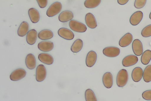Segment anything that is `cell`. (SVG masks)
I'll list each match as a JSON object with an SVG mask.
<instances>
[{
    "mask_svg": "<svg viewBox=\"0 0 151 101\" xmlns=\"http://www.w3.org/2000/svg\"><path fill=\"white\" fill-rule=\"evenodd\" d=\"M128 80V74L127 71L123 69L118 73L116 77V83L117 86L122 87L125 86Z\"/></svg>",
    "mask_w": 151,
    "mask_h": 101,
    "instance_id": "6da1fadb",
    "label": "cell"
},
{
    "mask_svg": "<svg viewBox=\"0 0 151 101\" xmlns=\"http://www.w3.org/2000/svg\"><path fill=\"white\" fill-rule=\"evenodd\" d=\"M69 25L72 30L77 32H84L87 29L86 26L84 24L73 20L70 21Z\"/></svg>",
    "mask_w": 151,
    "mask_h": 101,
    "instance_id": "7a4b0ae2",
    "label": "cell"
},
{
    "mask_svg": "<svg viewBox=\"0 0 151 101\" xmlns=\"http://www.w3.org/2000/svg\"><path fill=\"white\" fill-rule=\"evenodd\" d=\"M62 9L61 3L56 1L52 4L49 7L46 12V15L49 17H52L59 13Z\"/></svg>",
    "mask_w": 151,
    "mask_h": 101,
    "instance_id": "3957f363",
    "label": "cell"
},
{
    "mask_svg": "<svg viewBox=\"0 0 151 101\" xmlns=\"http://www.w3.org/2000/svg\"><path fill=\"white\" fill-rule=\"evenodd\" d=\"M47 71L45 66L42 64L39 65L36 71V79L38 82L43 81L45 78Z\"/></svg>",
    "mask_w": 151,
    "mask_h": 101,
    "instance_id": "277c9868",
    "label": "cell"
},
{
    "mask_svg": "<svg viewBox=\"0 0 151 101\" xmlns=\"http://www.w3.org/2000/svg\"><path fill=\"white\" fill-rule=\"evenodd\" d=\"M26 72L23 69L19 68L13 71L10 76L11 80L14 81H19L26 75Z\"/></svg>",
    "mask_w": 151,
    "mask_h": 101,
    "instance_id": "5b68a950",
    "label": "cell"
},
{
    "mask_svg": "<svg viewBox=\"0 0 151 101\" xmlns=\"http://www.w3.org/2000/svg\"><path fill=\"white\" fill-rule=\"evenodd\" d=\"M103 53L105 56L114 57L118 56L119 54L120 50L119 48L116 47H109L104 49Z\"/></svg>",
    "mask_w": 151,
    "mask_h": 101,
    "instance_id": "8992f818",
    "label": "cell"
},
{
    "mask_svg": "<svg viewBox=\"0 0 151 101\" xmlns=\"http://www.w3.org/2000/svg\"><path fill=\"white\" fill-rule=\"evenodd\" d=\"M58 33L60 37L66 40H71L74 37V35L73 32L66 28H60L58 31Z\"/></svg>",
    "mask_w": 151,
    "mask_h": 101,
    "instance_id": "52a82bcc",
    "label": "cell"
},
{
    "mask_svg": "<svg viewBox=\"0 0 151 101\" xmlns=\"http://www.w3.org/2000/svg\"><path fill=\"white\" fill-rule=\"evenodd\" d=\"M132 48L133 51L136 55L140 56L143 53V45L139 39H136L133 41Z\"/></svg>",
    "mask_w": 151,
    "mask_h": 101,
    "instance_id": "ba28073f",
    "label": "cell"
},
{
    "mask_svg": "<svg viewBox=\"0 0 151 101\" xmlns=\"http://www.w3.org/2000/svg\"><path fill=\"white\" fill-rule=\"evenodd\" d=\"M138 60V57L137 56L134 55H129L123 58L122 63L124 67H128L135 64Z\"/></svg>",
    "mask_w": 151,
    "mask_h": 101,
    "instance_id": "9c48e42d",
    "label": "cell"
},
{
    "mask_svg": "<svg viewBox=\"0 0 151 101\" xmlns=\"http://www.w3.org/2000/svg\"><path fill=\"white\" fill-rule=\"evenodd\" d=\"M97 58L96 53L93 50L89 51L87 54L86 57V63L88 67H91L95 63Z\"/></svg>",
    "mask_w": 151,
    "mask_h": 101,
    "instance_id": "30bf717a",
    "label": "cell"
},
{
    "mask_svg": "<svg viewBox=\"0 0 151 101\" xmlns=\"http://www.w3.org/2000/svg\"><path fill=\"white\" fill-rule=\"evenodd\" d=\"M143 17L142 12L140 11H137L131 16L129 19L130 23L132 25H137L141 21Z\"/></svg>",
    "mask_w": 151,
    "mask_h": 101,
    "instance_id": "8fae6325",
    "label": "cell"
},
{
    "mask_svg": "<svg viewBox=\"0 0 151 101\" xmlns=\"http://www.w3.org/2000/svg\"><path fill=\"white\" fill-rule=\"evenodd\" d=\"M38 49L44 52H49L52 49L54 44L52 42L49 41H43L39 42L38 44Z\"/></svg>",
    "mask_w": 151,
    "mask_h": 101,
    "instance_id": "7c38bea8",
    "label": "cell"
},
{
    "mask_svg": "<svg viewBox=\"0 0 151 101\" xmlns=\"http://www.w3.org/2000/svg\"><path fill=\"white\" fill-rule=\"evenodd\" d=\"M85 21L86 25L90 28L94 29L97 26V23L95 17L91 13H88L86 15Z\"/></svg>",
    "mask_w": 151,
    "mask_h": 101,
    "instance_id": "4fadbf2b",
    "label": "cell"
},
{
    "mask_svg": "<svg viewBox=\"0 0 151 101\" xmlns=\"http://www.w3.org/2000/svg\"><path fill=\"white\" fill-rule=\"evenodd\" d=\"M133 36L130 33H127L124 35L120 39L119 45L122 47H125L129 45L132 42Z\"/></svg>",
    "mask_w": 151,
    "mask_h": 101,
    "instance_id": "5bb4252c",
    "label": "cell"
},
{
    "mask_svg": "<svg viewBox=\"0 0 151 101\" xmlns=\"http://www.w3.org/2000/svg\"><path fill=\"white\" fill-rule=\"evenodd\" d=\"M102 82L104 86L107 88L111 87L113 84V78L110 72L105 73L102 77Z\"/></svg>",
    "mask_w": 151,
    "mask_h": 101,
    "instance_id": "9a60e30c",
    "label": "cell"
},
{
    "mask_svg": "<svg viewBox=\"0 0 151 101\" xmlns=\"http://www.w3.org/2000/svg\"><path fill=\"white\" fill-rule=\"evenodd\" d=\"M143 74L142 69L139 67L135 68L132 73V80L135 82H138L141 79Z\"/></svg>",
    "mask_w": 151,
    "mask_h": 101,
    "instance_id": "2e32d148",
    "label": "cell"
},
{
    "mask_svg": "<svg viewBox=\"0 0 151 101\" xmlns=\"http://www.w3.org/2000/svg\"><path fill=\"white\" fill-rule=\"evenodd\" d=\"M73 16L72 12L69 10H65L63 11L59 14L58 19L60 21L65 23L71 20Z\"/></svg>",
    "mask_w": 151,
    "mask_h": 101,
    "instance_id": "e0dca14e",
    "label": "cell"
},
{
    "mask_svg": "<svg viewBox=\"0 0 151 101\" xmlns=\"http://www.w3.org/2000/svg\"><path fill=\"white\" fill-rule=\"evenodd\" d=\"M38 59L42 62L48 65L52 64L54 61L52 57L49 54L41 53L38 56Z\"/></svg>",
    "mask_w": 151,
    "mask_h": 101,
    "instance_id": "ac0fdd59",
    "label": "cell"
},
{
    "mask_svg": "<svg viewBox=\"0 0 151 101\" xmlns=\"http://www.w3.org/2000/svg\"><path fill=\"white\" fill-rule=\"evenodd\" d=\"M37 36V33L34 29L30 30L27 34L26 40L27 43L31 45L34 44L36 42Z\"/></svg>",
    "mask_w": 151,
    "mask_h": 101,
    "instance_id": "d6986e66",
    "label": "cell"
},
{
    "mask_svg": "<svg viewBox=\"0 0 151 101\" xmlns=\"http://www.w3.org/2000/svg\"><path fill=\"white\" fill-rule=\"evenodd\" d=\"M25 64L29 69L32 70L35 68L36 65V60L33 54L30 53L27 55L25 58Z\"/></svg>",
    "mask_w": 151,
    "mask_h": 101,
    "instance_id": "ffe728a7",
    "label": "cell"
},
{
    "mask_svg": "<svg viewBox=\"0 0 151 101\" xmlns=\"http://www.w3.org/2000/svg\"><path fill=\"white\" fill-rule=\"evenodd\" d=\"M28 14L31 21L33 23H37L40 20V15L37 9L32 8L28 11Z\"/></svg>",
    "mask_w": 151,
    "mask_h": 101,
    "instance_id": "44dd1931",
    "label": "cell"
},
{
    "mask_svg": "<svg viewBox=\"0 0 151 101\" xmlns=\"http://www.w3.org/2000/svg\"><path fill=\"white\" fill-rule=\"evenodd\" d=\"M29 25L26 21L22 22L20 25L17 30V34L20 37L24 36L28 32Z\"/></svg>",
    "mask_w": 151,
    "mask_h": 101,
    "instance_id": "7402d4cb",
    "label": "cell"
},
{
    "mask_svg": "<svg viewBox=\"0 0 151 101\" xmlns=\"http://www.w3.org/2000/svg\"><path fill=\"white\" fill-rule=\"evenodd\" d=\"M53 36L52 31L49 29H44L40 31L38 33V38L42 40H47L51 39Z\"/></svg>",
    "mask_w": 151,
    "mask_h": 101,
    "instance_id": "603a6c76",
    "label": "cell"
},
{
    "mask_svg": "<svg viewBox=\"0 0 151 101\" xmlns=\"http://www.w3.org/2000/svg\"><path fill=\"white\" fill-rule=\"evenodd\" d=\"M83 45V43L81 39H78L73 43L71 48V51L73 53H77L82 49Z\"/></svg>",
    "mask_w": 151,
    "mask_h": 101,
    "instance_id": "cb8c5ba5",
    "label": "cell"
},
{
    "mask_svg": "<svg viewBox=\"0 0 151 101\" xmlns=\"http://www.w3.org/2000/svg\"><path fill=\"white\" fill-rule=\"evenodd\" d=\"M151 60V50L148 49L144 51L141 56V61L144 65H147Z\"/></svg>",
    "mask_w": 151,
    "mask_h": 101,
    "instance_id": "d4e9b609",
    "label": "cell"
},
{
    "mask_svg": "<svg viewBox=\"0 0 151 101\" xmlns=\"http://www.w3.org/2000/svg\"><path fill=\"white\" fill-rule=\"evenodd\" d=\"M143 78L147 83L151 81V65L147 66L143 72Z\"/></svg>",
    "mask_w": 151,
    "mask_h": 101,
    "instance_id": "484cf974",
    "label": "cell"
},
{
    "mask_svg": "<svg viewBox=\"0 0 151 101\" xmlns=\"http://www.w3.org/2000/svg\"><path fill=\"white\" fill-rule=\"evenodd\" d=\"M85 97L86 101H97L94 92L90 89L86 90Z\"/></svg>",
    "mask_w": 151,
    "mask_h": 101,
    "instance_id": "4316f807",
    "label": "cell"
},
{
    "mask_svg": "<svg viewBox=\"0 0 151 101\" xmlns=\"http://www.w3.org/2000/svg\"><path fill=\"white\" fill-rule=\"evenodd\" d=\"M101 1L100 0H86L84 2V5L88 8H93L98 6Z\"/></svg>",
    "mask_w": 151,
    "mask_h": 101,
    "instance_id": "83f0119b",
    "label": "cell"
},
{
    "mask_svg": "<svg viewBox=\"0 0 151 101\" xmlns=\"http://www.w3.org/2000/svg\"><path fill=\"white\" fill-rule=\"evenodd\" d=\"M142 36L144 37L151 36V24L147 25L144 28L141 32Z\"/></svg>",
    "mask_w": 151,
    "mask_h": 101,
    "instance_id": "f1b7e54d",
    "label": "cell"
},
{
    "mask_svg": "<svg viewBox=\"0 0 151 101\" xmlns=\"http://www.w3.org/2000/svg\"><path fill=\"white\" fill-rule=\"evenodd\" d=\"M146 1V0H136L134 3V6L137 9L142 8L145 5Z\"/></svg>",
    "mask_w": 151,
    "mask_h": 101,
    "instance_id": "f546056e",
    "label": "cell"
},
{
    "mask_svg": "<svg viewBox=\"0 0 151 101\" xmlns=\"http://www.w3.org/2000/svg\"><path fill=\"white\" fill-rule=\"evenodd\" d=\"M142 97L145 100H151V90H146L142 94Z\"/></svg>",
    "mask_w": 151,
    "mask_h": 101,
    "instance_id": "4dcf8cb0",
    "label": "cell"
},
{
    "mask_svg": "<svg viewBox=\"0 0 151 101\" xmlns=\"http://www.w3.org/2000/svg\"><path fill=\"white\" fill-rule=\"evenodd\" d=\"M37 1L39 7L41 8L45 7L47 4V0H37Z\"/></svg>",
    "mask_w": 151,
    "mask_h": 101,
    "instance_id": "1f68e13d",
    "label": "cell"
},
{
    "mask_svg": "<svg viewBox=\"0 0 151 101\" xmlns=\"http://www.w3.org/2000/svg\"><path fill=\"white\" fill-rule=\"evenodd\" d=\"M128 1V0H118L117 2L119 4L123 5L126 4Z\"/></svg>",
    "mask_w": 151,
    "mask_h": 101,
    "instance_id": "d6a6232c",
    "label": "cell"
},
{
    "mask_svg": "<svg viewBox=\"0 0 151 101\" xmlns=\"http://www.w3.org/2000/svg\"><path fill=\"white\" fill-rule=\"evenodd\" d=\"M149 17L150 19L151 20V12L150 14Z\"/></svg>",
    "mask_w": 151,
    "mask_h": 101,
    "instance_id": "836d02e7",
    "label": "cell"
}]
</instances>
